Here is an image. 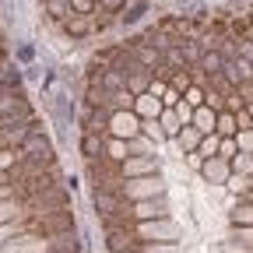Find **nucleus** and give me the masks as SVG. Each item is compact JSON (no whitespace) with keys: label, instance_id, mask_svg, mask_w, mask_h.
Returning <instances> with one entry per match:
<instances>
[{"label":"nucleus","instance_id":"nucleus-1","mask_svg":"<svg viewBox=\"0 0 253 253\" xmlns=\"http://www.w3.org/2000/svg\"><path fill=\"white\" fill-rule=\"evenodd\" d=\"M18 155H21V162H36V166H42V169H53V144L46 141L42 130H32V134L21 141Z\"/></svg>","mask_w":253,"mask_h":253},{"label":"nucleus","instance_id":"nucleus-2","mask_svg":"<svg viewBox=\"0 0 253 253\" xmlns=\"http://www.w3.org/2000/svg\"><path fill=\"white\" fill-rule=\"evenodd\" d=\"M166 194V183L158 176H137V179H126L123 183V197L126 201H148V197H162Z\"/></svg>","mask_w":253,"mask_h":253},{"label":"nucleus","instance_id":"nucleus-3","mask_svg":"<svg viewBox=\"0 0 253 253\" xmlns=\"http://www.w3.org/2000/svg\"><path fill=\"white\" fill-rule=\"evenodd\" d=\"M141 243H176V225L169 218H155V221H137L134 225Z\"/></svg>","mask_w":253,"mask_h":253},{"label":"nucleus","instance_id":"nucleus-4","mask_svg":"<svg viewBox=\"0 0 253 253\" xmlns=\"http://www.w3.org/2000/svg\"><path fill=\"white\" fill-rule=\"evenodd\" d=\"M109 134L120 137V141H134L141 134V116L134 109H116L109 113Z\"/></svg>","mask_w":253,"mask_h":253},{"label":"nucleus","instance_id":"nucleus-5","mask_svg":"<svg viewBox=\"0 0 253 253\" xmlns=\"http://www.w3.org/2000/svg\"><path fill=\"white\" fill-rule=\"evenodd\" d=\"M130 218L134 221H155V218H169V201L162 197H148V201H134L130 204Z\"/></svg>","mask_w":253,"mask_h":253},{"label":"nucleus","instance_id":"nucleus-6","mask_svg":"<svg viewBox=\"0 0 253 253\" xmlns=\"http://www.w3.org/2000/svg\"><path fill=\"white\" fill-rule=\"evenodd\" d=\"M106 246H109V253H130L141 246V239H137L134 225H120V229H106Z\"/></svg>","mask_w":253,"mask_h":253},{"label":"nucleus","instance_id":"nucleus-7","mask_svg":"<svg viewBox=\"0 0 253 253\" xmlns=\"http://www.w3.org/2000/svg\"><path fill=\"white\" fill-rule=\"evenodd\" d=\"M4 253H49V239H42V236H36V232H25V236H18L14 243H7Z\"/></svg>","mask_w":253,"mask_h":253},{"label":"nucleus","instance_id":"nucleus-8","mask_svg":"<svg viewBox=\"0 0 253 253\" xmlns=\"http://www.w3.org/2000/svg\"><path fill=\"white\" fill-rule=\"evenodd\" d=\"M120 169H123L126 179H137V176H155L158 166H155V155H130Z\"/></svg>","mask_w":253,"mask_h":253},{"label":"nucleus","instance_id":"nucleus-9","mask_svg":"<svg viewBox=\"0 0 253 253\" xmlns=\"http://www.w3.org/2000/svg\"><path fill=\"white\" fill-rule=\"evenodd\" d=\"M130 53H134V60L141 63V67H144V71H151V74H155V67H162V53H158L155 46H148L144 39L130 42Z\"/></svg>","mask_w":253,"mask_h":253},{"label":"nucleus","instance_id":"nucleus-10","mask_svg":"<svg viewBox=\"0 0 253 253\" xmlns=\"http://www.w3.org/2000/svg\"><path fill=\"white\" fill-rule=\"evenodd\" d=\"M201 172H204V179L208 183H229V176H232V166L225 162V158H204V166H201Z\"/></svg>","mask_w":253,"mask_h":253},{"label":"nucleus","instance_id":"nucleus-11","mask_svg":"<svg viewBox=\"0 0 253 253\" xmlns=\"http://www.w3.org/2000/svg\"><path fill=\"white\" fill-rule=\"evenodd\" d=\"M162 99H158V95H151V91H144V95H137L134 99V113L141 116V120H158L162 116Z\"/></svg>","mask_w":253,"mask_h":253},{"label":"nucleus","instance_id":"nucleus-12","mask_svg":"<svg viewBox=\"0 0 253 253\" xmlns=\"http://www.w3.org/2000/svg\"><path fill=\"white\" fill-rule=\"evenodd\" d=\"M49 239V253H78L81 243H78V232L74 229H63V232H53L46 236Z\"/></svg>","mask_w":253,"mask_h":253},{"label":"nucleus","instance_id":"nucleus-13","mask_svg":"<svg viewBox=\"0 0 253 253\" xmlns=\"http://www.w3.org/2000/svg\"><path fill=\"white\" fill-rule=\"evenodd\" d=\"M28 218L25 211V201L21 197H7V201H0V225H11V221H21Z\"/></svg>","mask_w":253,"mask_h":253},{"label":"nucleus","instance_id":"nucleus-14","mask_svg":"<svg viewBox=\"0 0 253 253\" xmlns=\"http://www.w3.org/2000/svg\"><path fill=\"white\" fill-rule=\"evenodd\" d=\"M190 123H194L201 134H214V126H218V113H214L211 106H197V109H194V120H190Z\"/></svg>","mask_w":253,"mask_h":253},{"label":"nucleus","instance_id":"nucleus-15","mask_svg":"<svg viewBox=\"0 0 253 253\" xmlns=\"http://www.w3.org/2000/svg\"><path fill=\"white\" fill-rule=\"evenodd\" d=\"M63 28H67L71 32V36H88V32L95 28V21H91V14H67V18H63Z\"/></svg>","mask_w":253,"mask_h":253},{"label":"nucleus","instance_id":"nucleus-16","mask_svg":"<svg viewBox=\"0 0 253 253\" xmlns=\"http://www.w3.org/2000/svg\"><path fill=\"white\" fill-rule=\"evenodd\" d=\"M81 155L91 158V162H95V158H102V155H106V141H102L99 134L84 130V137H81Z\"/></svg>","mask_w":253,"mask_h":253},{"label":"nucleus","instance_id":"nucleus-17","mask_svg":"<svg viewBox=\"0 0 253 253\" xmlns=\"http://www.w3.org/2000/svg\"><path fill=\"white\" fill-rule=\"evenodd\" d=\"M221 67H225V56H221L218 49H204V56H201V74L204 78H211V74H221Z\"/></svg>","mask_w":253,"mask_h":253},{"label":"nucleus","instance_id":"nucleus-18","mask_svg":"<svg viewBox=\"0 0 253 253\" xmlns=\"http://www.w3.org/2000/svg\"><path fill=\"white\" fill-rule=\"evenodd\" d=\"M201 137H204V134L197 130V126H194V123H186V126H183V130L176 134V141H179V148H183V151H197V144H201Z\"/></svg>","mask_w":253,"mask_h":253},{"label":"nucleus","instance_id":"nucleus-19","mask_svg":"<svg viewBox=\"0 0 253 253\" xmlns=\"http://www.w3.org/2000/svg\"><path fill=\"white\" fill-rule=\"evenodd\" d=\"M106 158L109 162H126V158H130V148H126V141H120V137H109L106 141Z\"/></svg>","mask_w":253,"mask_h":253},{"label":"nucleus","instance_id":"nucleus-20","mask_svg":"<svg viewBox=\"0 0 253 253\" xmlns=\"http://www.w3.org/2000/svg\"><path fill=\"white\" fill-rule=\"evenodd\" d=\"M158 123H162V130H166V137H176L179 130H183V120L176 116V109H162V116H158Z\"/></svg>","mask_w":253,"mask_h":253},{"label":"nucleus","instance_id":"nucleus-21","mask_svg":"<svg viewBox=\"0 0 253 253\" xmlns=\"http://www.w3.org/2000/svg\"><path fill=\"white\" fill-rule=\"evenodd\" d=\"M214 134H218V137H236V134H239L236 116H232V113H218V126H214Z\"/></svg>","mask_w":253,"mask_h":253},{"label":"nucleus","instance_id":"nucleus-22","mask_svg":"<svg viewBox=\"0 0 253 253\" xmlns=\"http://www.w3.org/2000/svg\"><path fill=\"white\" fill-rule=\"evenodd\" d=\"M148 84H151V71H137V74L126 78V88H130L134 95H144V91H148Z\"/></svg>","mask_w":253,"mask_h":253},{"label":"nucleus","instance_id":"nucleus-23","mask_svg":"<svg viewBox=\"0 0 253 253\" xmlns=\"http://www.w3.org/2000/svg\"><path fill=\"white\" fill-rule=\"evenodd\" d=\"M218 148H221L218 134H204V137H201V144H197V155H201V158H214V155H218Z\"/></svg>","mask_w":253,"mask_h":253},{"label":"nucleus","instance_id":"nucleus-24","mask_svg":"<svg viewBox=\"0 0 253 253\" xmlns=\"http://www.w3.org/2000/svg\"><path fill=\"white\" fill-rule=\"evenodd\" d=\"M141 134H144L148 141H155V144L166 137V130H162V123H158V120H141Z\"/></svg>","mask_w":253,"mask_h":253},{"label":"nucleus","instance_id":"nucleus-25","mask_svg":"<svg viewBox=\"0 0 253 253\" xmlns=\"http://www.w3.org/2000/svg\"><path fill=\"white\" fill-rule=\"evenodd\" d=\"M42 4H46V11H49L56 21H63V18L71 14V0H42Z\"/></svg>","mask_w":253,"mask_h":253},{"label":"nucleus","instance_id":"nucleus-26","mask_svg":"<svg viewBox=\"0 0 253 253\" xmlns=\"http://www.w3.org/2000/svg\"><path fill=\"white\" fill-rule=\"evenodd\" d=\"M144 11H148L144 0H141V4H134V7H123V11H120V21H123V25H137Z\"/></svg>","mask_w":253,"mask_h":253},{"label":"nucleus","instance_id":"nucleus-27","mask_svg":"<svg viewBox=\"0 0 253 253\" xmlns=\"http://www.w3.org/2000/svg\"><path fill=\"white\" fill-rule=\"evenodd\" d=\"M229 166H232L236 172H243V176H253V155H250V151H239Z\"/></svg>","mask_w":253,"mask_h":253},{"label":"nucleus","instance_id":"nucleus-28","mask_svg":"<svg viewBox=\"0 0 253 253\" xmlns=\"http://www.w3.org/2000/svg\"><path fill=\"white\" fill-rule=\"evenodd\" d=\"M183 102H186L190 109H197V106H204V91H201L197 84H190V88L183 91Z\"/></svg>","mask_w":253,"mask_h":253},{"label":"nucleus","instance_id":"nucleus-29","mask_svg":"<svg viewBox=\"0 0 253 253\" xmlns=\"http://www.w3.org/2000/svg\"><path fill=\"white\" fill-rule=\"evenodd\" d=\"M232 221L236 225H253V204H239L232 211Z\"/></svg>","mask_w":253,"mask_h":253},{"label":"nucleus","instance_id":"nucleus-30","mask_svg":"<svg viewBox=\"0 0 253 253\" xmlns=\"http://www.w3.org/2000/svg\"><path fill=\"white\" fill-rule=\"evenodd\" d=\"M190 81H194V78H190V71H176V74L169 78V88H176V91H186V88H190Z\"/></svg>","mask_w":253,"mask_h":253},{"label":"nucleus","instance_id":"nucleus-31","mask_svg":"<svg viewBox=\"0 0 253 253\" xmlns=\"http://www.w3.org/2000/svg\"><path fill=\"white\" fill-rule=\"evenodd\" d=\"M229 186L236 190V194H246V190L253 186V179H250V176H243V172H236V176H229Z\"/></svg>","mask_w":253,"mask_h":253},{"label":"nucleus","instance_id":"nucleus-32","mask_svg":"<svg viewBox=\"0 0 253 253\" xmlns=\"http://www.w3.org/2000/svg\"><path fill=\"white\" fill-rule=\"evenodd\" d=\"M137 253H176V246L172 243H141Z\"/></svg>","mask_w":253,"mask_h":253},{"label":"nucleus","instance_id":"nucleus-33","mask_svg":"<svg viewBox=\"0 0 253 253\" xmlns=\"http://www.w3.org/2000/svg\"><path fill=\"white\" fill-rule=\"evenodd\" d=\"M126 148H130V155H151V144L144 141V134H137L134 141H126Z\"/></svg>","mask_w":253,"mask_h":253},{"label":"nucleus","instance_id":"nucleus-34","mask_svg":"<svg viewBox=\"0 0 253 253\" xmlns=\"http://www.w3.org/2000/svg\"><path fill=\"white\" fill-rule=\"evenodd\" d=\"M236 148H239V144H236L232 137H225V141H221V148H218V158H225V162H232V158L239 155Z\"/></svg>","mask_w":253,"mask_h":253},{"label":"nucleus","instance_id":"nucleus-35","mask_svg":"<svg viewBox=\"0 0 253 253\" xmlns=\"http://www.w3.org/2000/svg\"><path fill=\"white\" fill-rule=\"evenodd\" d=\"M74 14H95V0H71Z\"/></svg>","mask_w":253,"mask_h":253},{"label":"nucleus","instance_id":"nucleus-36","mask_svg":"<svg viewBox=\"0 0 253 253\" xmlns=\"http://www.w3.org/2000/svg\"><path fill=\"white\" fill-rule=\"evenodd\" d=\"M95 7H99V11H109V14H120V11H123V0H95Z\"/></svg>","mask_w":253,"mask_h":253},{"label":"nucleus","instance_id":"nucleus-37","mask_svg":"<svg viewBox=\"0 0 253 253\" xmlns=\"http://www.w3.org/2000/svg\"><path fill=\"white\" fill-rule=\"evenodd\" d=\"M179 99H183V95H179L176 88H166V95H162V106H166V109H172V106H179Z\"/></svg>","mask_w":253,"mask_h":253},{"label":"nucleus","instance_id":"nucleus-38","mask_svg":"<svg viewBox=\"0 0 253 253\" xmlns=\"http://www.w3.org/2000/svg\"><path fill=\"white\" fill-rule=\"evenodd\" d=\"M236 91H239V99H243V102H253V81H239Z\"/></svg>","mask_w":253,"mask_h":253},{"label":"nucleus","instance_id":"nucleus-39","mask_svg":"<svg viewBox=\"0 0 253 253\" xmlns=\"http://www.w3.org/2000/svg\"><path fill=\"white\" fill-rule=\"evenodd\" d=\"M236 144L239 148H250V155H253V130H239L236 134Z\"/></svg>","mask_w":253,"mask_h":253},{"label":"nucleus","instance_id":"nucleus-40","mask_svg":"<svg viewBox=\"0 0 253 253\" xmlns=\"http://www.w3.org/2000/svg\"><path fill=\"white\" fill-rule=\"evenodd\" d=\"M236 239H239V243H246V246H253V225H243V229L236 232Z\"/></svg>","mask_w":253,"mask_h":253},{"label":"nucleus","instance_id":"nucleus-41","mask_svg":"<svg viewBox=\"0 0 253 253\" xmlns=\"http://www.w3.org/2000/svg\"><path fill=\"white\" fill-rule=\"evenodd\" d=\"M225 253H253V246H246V243H225Z\"/></svg>","mask_w":253,"mask_h":253},{"label":"nucleus","instance_id":"nucleus-42","mask_svg":"<svg viewBox=\"0 0 253 253\" xmlns=\"http://www.w3.org/2000/svg\"><path fill=\"white\" fill-rule=\"evenodd\" d=\"M0 56H4V39H0Z\"/></svg>","mask_w":253,"mask_h":253},{"label":"nucleus","instance_id":"nucleus-43","mask_svg":"<svg viewBox=\"0 0 253 253\" xmlns=\"http://www.w3.org/2000/svg\"><path fill=\"white\" fill-rule=\"evenodd\" d=\"M250 120H253V102H250Z\"/></svg>","mask_w":253,"mask_h":253},{"label":"nucleus","instance_id":"nucleus-44","mask_svg":"<svg viewBox=\"0 0 253 253\" xmlns=\"http://www.w3.org/2000/svg\"><path fill=\"white\" fill-rule=\"evenodd\" d=\"M137 250H141V246H137ZM137 250H130V253H137Z\"/></svg>","mask_w":253,"mask_h":253}]
</instances>
